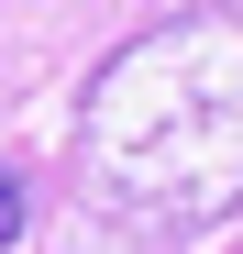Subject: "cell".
Wrapping results in <instances>:
<instances>
[{
  "mask_svg": "<svg viewBox=\"0 0 243 254\" xmlns=\"http://www.w3.org/2000/svg\"><path fill=\"white\" fill-rule=\"evenodd\" d=\"M66 188L144 243H199L243 210V11L133 33L77 100Z\"/></svg>",
  "mask_w": 243,
  "mask_h": 254,
  "instance_id": "6da1fadb",
  "label": "cell"
},
{
  "mask_svg": "<svg viewBox=\"0 0 243 254\" xmlns=\"http://www.w3.org/2000/svg\"><path fill=\"white\" fill-rule=\"evenodd\" d=\"M22 232H33V188H22V177H0V254H11Z\"/></svg>",
  "mask_w": 243,
  "mask_h": 254,
  "instance_id": "7a4b0ae2",
  "label": "cell"
}]
</instances>
